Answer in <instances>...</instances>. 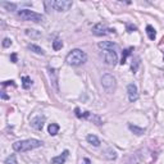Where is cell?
I'll return each mask as SVG.
<instances>
[{
  "label": "cell",
  "instance_id": "6da1fadb",
  "mask_svg": "<svg viewBox=\"0 0 164 164\" xmlns=\"http://www.w3.org/2000/svg\"><path fill=\"white\" fill-rule=\"evenodd\" d=\"M43 146V141H40L37 139H28V140H22L17 141L13 144V150L17 153H24V151H30L36 147Z\"/></svg>",
  "mask_w": 164,
  "mask_h": 164
},
{
  "label": "cell",
  "instance_id": "7a4b0ae2",
  "mask_svg": "<svg viewBox=\"0 0 164 164\" xmlns=\"http://www.w3.org/2000/svg\"><path fill=\"white\" fill-rule=\"evenodd\" d=\"M86 60H87L86 53L81 49H73L72 51L68 53V55L65 57V63L69 65H73V67L84 64V63H86Z\"/></svg>",
  "mask_w": 164,
  "mask_h": 164
},
{
  "label": "cell",
  "instance_id": "3957f363",
  "mask_svg": "<svg viewBox=\"0 0 164 164\" xmlns=\"http://www.w3.org/2000/svg\"><path fill=\"white\" fill-rule=\"evenodd\" d=\"M18 17L22 19V21H31V22H43L45 19V17L43 14H40V13H36L33 10H30V9H21L18 10Z\"/></svg>",
  "mask_w": 164,
  "mask_h": 164
},
{
  "label": "cell",
  "instance_id": "277c9868",
  "mask_svg": "<svg viewBox=\"0 0 164 164\" xmlns=\"http://www.w3.org/2000/svg\"><path fill=\"white\" fill-rule=\"evenodd\" d=\"M101 84H103V87L105 89V91L109 92V94L114 92V90H115V87H117L115 77L112 76V74H109V73H106V74H104V76L101 77Z\"/></svg>",
  "mask_w": 164,
  "mask_h": 164
},
{
  "label": "cell",
  "instance_id": "5b68a950",
  "mask_svg": "<svg viewBox=\"0 0 164 164\" xmlns=\"http://www.w3.org/2000/svg\"><path fill=\"white\" fill-rule=\"evenodd\" d=\"M92 33L96 36H106V35H114L115 30L114 28H109V27L104 23H98L92 27Z\"/></svg>",
  "mask_w": 164,
  "mask_h": 164
},
{
  "label": "cell",
  "instance_id": "8992f818",
  "mask_svg": "<svg viewBox=\"0 0 164 164\" xmlns=\"http://www.w3.org/2000/svg\"><path fill=\"white\" fill-rule=\"evenodd\" d=\"M49 4L54 10H57V12H67L73 5V3L69 2V0H55V2H50Z\"/></svg>",
  "mask_w": 164,
  "mask_h": 164
},
{
  "label": "cell",
  "instance_id": "52a82bcc",
  "mask_svg": "<svg viewBox=\"0 0 164 164\" xmlns=\"http://www.w3.org/2000/svg\"><path fill=\"white\" fill-rule=\"evenodd\" d=\"M74 113H76V117L77 118H86V119H89V120H92L95 125H98V126H100L101 125V118L99 117V115H94L92 113H90V112H85V113H81V110L78 108H76L74 109Z\"/></svg>",
  "mask_w": 164,
  "mask_h": 164
},
{
  "label": "cell",
  "instance_id": "ba28073f",
  "mask_svg": "<svg viewBox=\"0 0 164 164\" xmlns=\"http://www.w3.org/2000/svg\"><path fill=\"white\" fill-rule=\"evenodd\" d=\"M104 62L109 65H115L118 62V54L115 50H103Z\"/></svg>",
  "mask_w": 164,
  "mask_h": 164
},
{
  "label": "cell",
  "instance_id": "9c48e42d",
  "mask_svg": "<svg viewBox=\"0 0 164 164\" xmlns=\"http://www.w3.org/2000/svg\"><path fill=\"white\" fill-rule=\"evenodd\" d=\"M48 72H49V77H50V81H51V85L57 91H59V84H58V77H59V73L58 71L55 69V68H53V67H49L48 68Z\"/></svg>",
  "mask_w": 164,
  "mask_h": 164
},
{
  "label": "cell",
  "instance_id": "30bf717a",
  "mask_svg": "<svg viewBox=\"0 0 164 164\" xmlns=\"http://www.w3.org/2000/svg\"><path fill=\"white\" fill-rule=\"evenodd\" d=\"M44 123H45V115H43V114H38V115H36L35 118L31 119V126L37 131L43 130Z\"/></svg>",
  "mask_w": 164,
  "mask_h": 164
},
{
  "label": "cell",
  "instance_id": "8fae6325",
  "mask_svg": "<svg viewBox=\"0 0 164 164\" xmlns=\"http://www.w3.org/2000/svg\"><path fill=\"white\" fill-rule=\"evenodd\" d=\"M127 94H128V100L131 103L136 101L139 99V91H137V86L135 84H130L127 86Z\"/></svg>",
  "mask_w": 164,
  "mask_h": 164
},
{
  "label": "cell",
  "instance_id": "7c38bea8",
  "mask_svg": "<svg viewBox=\"0 0 164 164\" xmlns=\"http://www.w3.org/2000/svg\"><path fill=\"white\" fill-rule=\"evenodd\" d=\"M98 46L101 49V50H118V46L117 44L112 43V41H101V43L98 44Z\"/></svg>",
  "mask_w": 164,
  "mask_h": 164
},
{
  "label": "cell",
  "instance_id": "4fadbf2b",
  "mask_svg": "<svg viewBox=\"0 0 164 164\" xmlns=\"http://www.w3.org/2000/svg\"><path fill=\"white\" fill-rule=\"evenodd\" d=\"M68 154H69V151H68V150H64L62 155L54 156V158L51 159V164H64V163H65V160H67Z\"/></svg>",
  "mask_w": 164,
  "mask_h": 164
},
{
  "label": "cell",
  "instance_id": "5bb4252c",
  "mask_svg": "<svg viewBox=\"0 0 164 164\" xmlns=\"http://www.w3.org/2000/svg\"><path fill=\"white\" fill-rule=\"evenodd\" d=\"M27 48H28V50L33 51L35 54H38V55H45V51H44V49H41L40 46H37V45H35V44H30Z\"/></svg>",
  "mask_w": 164,
  "mask_h": 164
},
{
  "label": "cell",
  "instance_id": "9a60e30c",
  "mask_svg": "<svg viewBox=\"0 0 164 164\" xmlns=\"http://www.w3.org/2000/svg\"><path fill=\"white\" fill-rule=\"evenodd\" d=\"M31 86H32V79L28 76H23L22 77V87L24 90H28Z\"/></svg>",
  "mask_w": 164,
  "mask_h": 164
},
{
  "label": "cell",
  "instance_id": "2e32d148",
  "mask_svg": "<svg viewBox=\"0 0 164 164\" xmlns=\"http://www.w3.org/2000/svg\"><path fill=\"white\" fill-rule=\"evenodd\" d=\"M128 128H130V131H132L135 135H137V136H141V135L145 133V128L137 127V126H135V125H128Z\"/></svg>",
  "mask_w": 164,
  "mask_h": 164
},
{
  "label": "cell",
  "instance_id": "e0dca14e",
  "mask_svg": "<svg viewBox=\"0 0 164 164\" xmlns=\"http://www.w3.org/2000/svg\"><path fill=\"white\" fill-rule=\"evenodd\" d=\"M146 33H147V37L150 38V40H155V37H156V31H155V28L153 26H146Z\"/></svg>",
  "mask_w": 164,
  "mask_h": 164
},
{
  "label": "cell",
  "instance_id": "ac0fdd59",
  "mask_svg": "<svg viewBox=\"0 0 164 164\" xmlns=\"http://www.w3.org/2000/svg\"><path fill=\"white\" fill-rule=\"evenodd\" d=\"M48 132L51 136H55L59 132V125H57V123H50L49 127H48Z\"/></svg>",
  "mask_w": 164,
  "mask_h": 164
},
{
  "label": "cell",
  "instance_id": "d6986e66",
  "mask_svg": "<svg viewBox=\"0 0 164 164\" xmlns=\"http://www.w3.org/2000/svg\"><path fill=\"white\" fill-rule=\"evenodd\" d=\"M87 141H89V144H91V145H94V146H100V140L96 137L95 135H87Z\"/></svg>",
  "mask_w": 164,
  "mask_h": 164
},
{
  "label": "cell",
  "instance_id": "ffe728a7",
  "mask_svg": "<svg viewBox=\"0 0 164 164\" xmlns=\"http://www.w3.org/2000/svg\"><path fill=\"white\" fill-rule=\"evenodd\" d=\"M26 35L31 37V38H38L41 37V32L37 31V30H32V28H28V30H26Z\"/></svg>",
  "mask_w": 164,
  "mask_h": 164
},
{
  "label": "cell",
  "instance_id": "44dd1931",
  "mask_svg": "<svg viewBox=\"0 0 164 164\" xmlns=\"http://www.w3.org/2000/svg\"><path fill=\"white\" fill-rule=\"evenodd\" d=\"M140 62H141L140 57H136V58H135V60H133L132 64H131V71H132V73H136V72H137L139 65H140Z\"/></svg>",
  "mask_w": 164,
  "mask_h": 164
},
{
  "label": "cell",
  "instance_id": "7402d4cb",
  "mask_svg": "<svg viewBox=\"0 0 164 164\" xmlns=\"http://www.w3.org/2000/svg\"><path fill=\"white\" fill-rule=\"evenodd\" d=\"M131 51H133V48H128V49H125L123 50V54H122V60H120V64L123 65L127 60V57L131 54Z\"/></svg>",
  "mask_w": 164,
  "mask_h": 164
},
{
  "label": "cell",
  "instance_id": "603a6c76",
  "mask_svg": "<svg viewBox=\"0 0 164 164\" xmlns=\"http://www.w3.org/2000/svg\"><path fill=\"white\" fill-rule=\"evenodd\" d=\"M62 48H63V41L60 38H55V40L53 41V49L55 50V51L60 50Z\"/></svg>",
  "mask_w": 164,
  "mask_h": 164
},
{
  "label": "cell",
  "instance_id": "cb8c5ba5",
  "mask_svg": "<svg viewBox=\"0 0 164 164\" xmlns=\"http://www.w3.org/2000/svg\"><path fill=\"white\" fill-rule=\"evenodd\" d=\"M106 158L108 159H115L117 158V151H115V150H113L112 147L106 149Z\"/></svg>",
  "mask_w": 164,
  "mask_h": 164
},
{
  "label": "cell",
  "instance_id": "d4e9b609",
  "mask_svg": "<svg viewBox=\"0 0 164 164\" xmlns=\"http://www.w3.org/2000/svg\"><path fill=\"white\" fill-rule=\"evenodd\" d=\"M5 164H18V161H17V158H16V155L13 154V155L8 156V158H7V160H5Z\"/></svg>",
  "mask_w": 164,
  "mask_h": 164
},
{
  "label": "cell",
  "instance_id": "484cf974",
  "mask_svg": "<svg viewBox=\"0 0 164 164\" xmlns=\"http://www.w3.org/2000/svg\"><path fill=\"white\" fill-rule=\"evenodd\" d=\"M2 7L7 8L8 10H14V9L17 8V5H16L14 3H2Z\"/></svg>",
  "mask_w": 164,
  "mask_h": 164
},
{
  "label": "cell",
  "instance_id": "4316f807",
  "mask_svg": "<svg viewBox=\"0 0 164 164\" xmlns=\"http://www.w3.org/2000/svg\"><path fill=\"white\" fill-rule=\"evenodd\" d=\"M12 44H13V43H12V40H10L9 37H5V38L3 40V48H9Z\"/></svg>",
  "mask_w": 164,
  "mask_h": 164
},
{
  "label": "cell",
  "instance_id": "83f0119b",
  "mask_svg": "<svg viewBox=\"0 0 164 164\" xmlns=\"http://www.w3.org/2000/svg\"><path fill=\"white\" fill-rule=\"evenodd\" d=\"M137 30V27L136 26H133V24H127V31L128 32H133V31H136Z\"/></svg>",
  "mask_w": 164,
  "mask_h": 164
},
{
  "label": "cell",
  "instance_id": "f1b7e54d",
  "mask_svg": "<svg viewBox=\"0 0 164 164\" xmlns=\"http://www.w3.org/2000/svg\"><path fill=\"white\" fill-rule=\"evenodd\" d=\"M9 85L14 86V81H5V82H3V86H9Z\"/></svg>",
  "mask_w": 164,
  "mask_h": 164
},
{
  "label": "cell",
  "instance_id": "f546056e",
  "mask_svg": "<svg viewBox=\"0 0 164 164\" xmlns=\"http://www.w3.org/2000/svg\"><path fill=\"white\" fill-rule=\"evenodd\" d=\"M10 60L13 63H17V54H12V55H10Z\"/></svg>",
  "mask_w": 164,
  "mask_h": 164
},
{
  "label": "cell",
  "instance_id": "4dcf8cb0",
  "mask_svg": "<svg viewBox=\"0 0 164 164\" xmlns=\"http://www.w3.org/2000/svg\"><path fill=\"white\" fill-rule=\"evenodd\" d=\"M2 99H4V100H7V99H9V96L5 94V92H2Z\"/></svg>",
  "mask_w": 164,
  "mask_h": 164
},
{
  "label": "cell",
  "instance_id": "1f68e13d",
  "mask_svg": "<svg viewBox=\"0 0 164 164\" xmlns=\"http://www.w3.org/2000/svg\"><path fill=\"white\" fill-rule=\"evenodd\" d=\"M84 164H91V161H90V159H85V161H84Z\"/></svg>",
  "mask_w": 164,
  "mask_h": 164
},
{
  "label": "cell",
  "instance_id": "d6a6232c",
  "mask_svg": "<svg viewBox=\"0 0 164 164\" xmlns=\"http://www.w3.org/2000/svg\"><path fill=\"white\" fill-rule=\"evenodd\" d=\"M163 60H164V59H163Z\"/></svg>",
  "mask_w": 164,
  "mask_h": 164
}]
</instances>
